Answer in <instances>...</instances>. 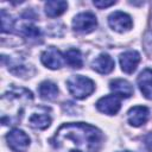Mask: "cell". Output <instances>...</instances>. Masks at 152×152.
<instances>
[{"label": "cell", "mask_w": 152, "mask_h": 152, "mask_svg": "<svg viewBox=\"0 0 152 152\" xmlns=\"http://www.w3.org/2000/svg\"><path fill=\"white\" fill-rule=\"evenodd\" d=\"M101 141V131L84 122L63 124L51 139L58 152H97Z\"/></svg>", "instance_id": "cell-1"}, {"label": "cell", "mask_w": 152, "mask_h": 152, "mask_svg": "<svg viewBox=\"0 0 152 152\" xmlns=\"http://www.w3.org/2000/svg\"><path fill=\"white\" fill-rule=\"evenodd\" d=\"M66 88H68L69 93L75 99L82 100V99H86L87 96H89L94 91L95 84L90 78H88L86 76L72 75L66 81Z\"/></svg>", "instance_id": "cell-2"}, {"label": "cell", "mask_w": 152, "mask_h": 152, "mask_svg": "<svg viewBox=\"0 0 152 152\" xmlns=\"http://www.w3.org/2000/svg\"><path fill=\"white\" fill-rule=\"evenodd\" d=\"M6 140L13 152H25L30 146L28 135L19 128H13L12 131H10L6 135Z\"/></svg>", "instance_id": "cell-3"}, {"label": "cell", "mask_w": 152, "mask_h": 152, "mask_svg": "<svg viewBox=\"0 0 152 152\" xmlns=\"http://www.w3.org/2000/svg\"><path fill=\"white\" fill-rule=\"evenodd\" d=\"M97 26L96 17L90 12H83L77 14L72 20V28L76 32L90 33Z\"/></svg>", "instance_id": "cell-4"}, {"label": "cell", "mask_w": 152, "mask_h": 152, "mask_svg": "<svg viewBox=\"0 0 152 152\" xmlns=\"http://www.w3.org/2000/svg\"><path fill=\"white\" fill-rule=\"evenodd\" d=\"M108 24L116 32H126V31L131 30L133 26L132 18L127 13L121 12V11L113 12L108 17Z\"/></svg>", "instance_id": "cell-5"}, {"label": "cell", "mask_w": 152, "mask_h": 152, "mask_svg": "<svg viewBox=\"0 0 152 152\" xmlns=\"http://www.w3.org/2000/svg\"><path fill=\"white\" fill-rule=\"evenodd\" d=\"M40 61L46 68L55 70V69H59L63 65L64 57L58 49H56L55 46H50L42 52Z\"/></svg>", "instance_id": "cell-6"}, {"label": "cell", "mask_w": 152, "mask_h": 152, "mask_svg": "<svg viewBox=\"0 0 152 152\" xmlns=\"http://www.w3.org/2000/svg\"><path fill=\"white\" fill-rule=\"evenodd\" d=\"M121 107L120 99L115 95H107L96 102V108L107 115H115Z\"/></svg>", "instance_id": "cell-7"}, {"label": "cell", "mask_w": 152, "mask_h": 152, "mask_svg": "<svg viewBox=\"0 0 152 152\" xmlns=\"http://www.w3.org/2000/svg\"><path fill=\"white\" fill-rule=\"evenodd\" d=\"M121 70L126 74H132L135 71L139 62H140V55L135 50H129L120 55L119 57Z\"/></svg>", "instance_id": "cell-8"}, {"label": "cell", "mask_w": 152, "mask_h": 152, "mask_svg": "<svg viewBox=\"0 0 152 152\" xmlns=\"http://www.w3.org/2000/svg\"><path fill=\"white\" fill-rule=\"evenodd\" d=\"M150 115V110L145 106H134L127 112V121L133 127H139L146 124Z\"/></svg>", "instance_id": "cell-9"}, {"label": "cell", "mask_w": 152, "mask_h": 152, "mask_svg": "<svg viewBox=\"0 0 152 152\" xmlns=\"http://www.w3.org/2000/svg\"><path fill=\"white\" fill-rule=\"evenodd\" d=\"M114 66V59L108 53H101L91 62V68L99 74H109Z\"/></svg>", "instance_id": "cell-10"}, {"label": "cell", "mask_w": 152, "mask_h": 152, "mask_svg": "<svg viewBox=\"0 0 152 152\" xmlns=\"http://www.w3.org/2000/svg\"><path fill=\"white\" fill-rule=\"evenodd\" d=\"M109 88L114 93L115 96H118V97H125V99L132 96L133 95V91H134L132 84L128 81L124 80V78H115V80L110 81Z\"/></svg>", "instance_id": "cell-11"}, {"label": "cell", "mask_w": 152, "mask_h": 152, "mask_svg": "<svg viewBox=\"0 0 152 152\" xmlns=\"http://www.w3.org/2000/svg\"><path fill=\"white\" fill-rule=\"evenodd\" d=\"M137 82L142 95L146 99L152 100V69H148V68L144 69L139 74Z\"/></svg>", "instance_id": "cell-12"}, {"label": "cell", "mask_w": 152, "mask_h": 152, "mask_svg": "<svg viewBox=\"0 0 152 152\" xmlns=\"http://www.w3.org/2000/svg\"><path fill=\"white\" fill-rule=\"evenodd\" d=\"M66 8L68 2L63 0H50L45 2V13L50 18H55L63 14Z\"/></svg>", "instance_id": "cell-13"}, {"label": "cell", "mask_w": 152, "mask_h": 152, "mask_svg": "<svg viewBox=\"0 0 152 152\" xmlns=\"http://www.w3.org/2000/svg\"><path fill=\"white\" fill-rule=\"evenodd\" d=\"M38 93L42 99L44 100H55L58 95V88L57 86L51 81H44L38 87Z\"/></svg>", "instance_id": "cell-14"}, {"label": "cell", "mask_w": 152, "mask_h": 152, "mask_svg": "<svg viewBox=\"0 0 152 152\" xmlns=\"http://www.w3.org/2000/svg\"><path fill=\"white\" fill-rule=\"evenodd\" d=\"M50 124H51V118L46 113H33L28 118V125L32 128L45 129L50 126Z\"/></svg>", "instance_id": "cell-15"}, {"label": "cell", "mask_w": 152, "mask_h": 152, "mask_svg": "<svg viewBox=\"0 0 152 152\" xmlns=\"http://www.w3.org/2000/svg\"><path fill=\"white\" fill-rule=\"evenodd\" d=\"M64 61L66 64L71 68L80 69L83 65V59H82V53L78 49H69L64 53Z\"/></svg>", "instance_id": "cell-16"}, {"label": "cell", "mask_w": 152, "mask_h": 152, "mask_svg": "<svg viewBox=\"0 0 152 152\" xmlns=\"http://www.w3.org/2000/svg\"><path fill=\"white\" fill-rule=\"evenodd\" d=\"M13 25H14V19L5 10H1V31L4 33L10 32L12 31Z\"/></svg>", "instance_id": "cell-17"}, {"label": "cell", "mask_w": 152, "mask_h": 152, "mask_svg": "<svg viewBox=\"0 0 152 152\" xmlns=\"http://www.w3.org/2000/svg\"><path fill=\"white\" fill-rule=\"evenodd\" d=\"M23 34L28 38V39H32V40H37L42 37V33H40V30L33 25H25L23 26Z\"/></svg>", "instance_id": "cell-18"}, {"label": "cell", "mask_w": 152, "mask_h": 152, "mask_svg": "<svg viewBox=\"0 0 152 152\" xmlns=\"http://www.w3.org/2000/svg\"><path fill=\"white\" fill-rule=\"evenodd\" d=\"M115 1H106V0H94V5L97 8H104V7H109L112 5H114Z\"/></svg>", "instance_id": "cell-19"}, {"label": "cell", "mask_w": 152, "mask_h": 152, "mask_svg": "<svg viewBox=\"0 0 152 152\" xmlns=\"http://www.w3.org/2000/svg\"><path fill=\"white\" fill-rule=\"evenodd\" d=\"M146 145L150 147V150L152 151V132L148 134V137L146 138Z\"/></svg>", "instance_id": "cell-20"}, {"label": "cell", "mask_w": 152, "mask_h": 152, "mask_svg": "<svg viewBox=\"0 0 152 152\" xmlns=\"http://www.w3.org/2000/svg\"><path fill=\"white\" fill-rule=\"evenodd\" d=\"M124 152H132V151H124Z\"/></svg>", "instance_id": "cell-21"}]
</instances>
